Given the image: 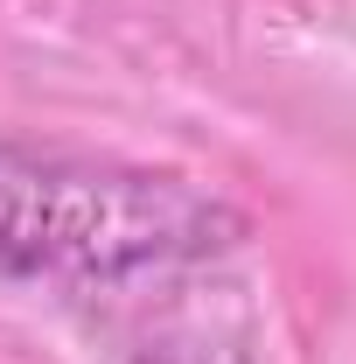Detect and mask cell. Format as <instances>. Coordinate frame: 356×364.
Returning a JSON list of instances; mask_svg holds the SVG:
<instances>
[{"label":"cell","mask_w":356,"mask_h":364,"mask_svg":"<svg viewBox=\"0 0 356 364\" xmlns=\"http://www.w3.org/2000/svg\"><path fill=\"white\" fill-rule=\"evenodd\" d=\"M223 210L175 176L0 147V267L126 273L217 245Z\"/></svg>","instance_id":"cell-1"}]
</instances>
